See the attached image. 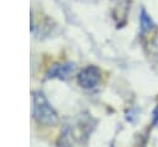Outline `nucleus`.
<instances>
[{
  "label": "nucleus",
  "mask_w": 158,
  "mask_h": 147,
  "mask_svg": "<svg viewBox=\"0 0 158 147\" xmlns=\"http://www.w3.org/2000/svg\"><path fill=\"white\" fill-rule=\"evenodd\" d=\"M139 25H141V32L142 33L152 31L154 28V26H156L153 20L151 19V16L147 14V11L144 9H142L141 14H139Z\"/></svg>",
  "instance_id": "obj_4"
},
{
  "label": "nucleus",
  "mask_w": 158,
  "mask_h": 147,
  "mask_svg": "<svg viewBox=\"0 0 158 147\" xmlns=\"http://www.w3.org/2000/svg\"><path fill=\"white\" fill-rule=\"evenodd\" d=\"M101 78V70L95 65H88L80 70L78 74V83L84 89L95 88Z\"/></svg>",
  "instance_id": "obj_2"
},
{
  "label": "nucleus",
  "mask_w": 158,
  "mask_h": 147,
  "mask_svg": "<svg viewBox=\"0 0 158 147\" xmlns=\"http://www.w3.org/2000/svg\"><path fill=\"white\" fill-rule=\"evenodd\" d=\"M75 65L73 63H63V64H54L48 70V77L58 78V79H67L74 70Z\"/></svg>",
  "instance_id": "obj_3"
},
{
  "label": "nucleus",
  "mask_w": 158,
  "mask_h": 147,
  "mask_svg": "<svg viewBox=\"0 0 158 147\" xmlns=\"http://www.w3.org/2000/svg\"><path fill=\"white\" fill-rule=\"evenodd\" d=\"M153 119H154V122L158 121V106L156 107V110L153 111Z\"/></svg>",
  "instance_id": "obj_5"
},
{
  "label": "nucleus",
  "mask_w": 158,
  "mask_h": 147,
  "mask_svg": "<svg viewBox=\"0 0 158 147\" xmlns=\"http://www.w3.org/2000/svg\"><path fill=\"white\" fill-rule=\"evenodd\" d=\"M33 117L42 125H54L58 121L57 112L40 91L33 93Z\"/></svg>",
  "instance_id": "obj_1"
}]
</instances>
